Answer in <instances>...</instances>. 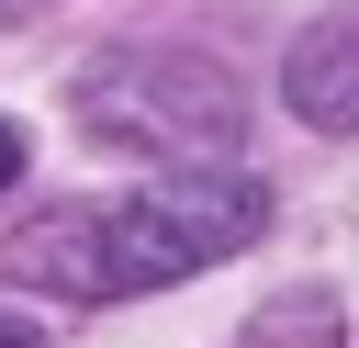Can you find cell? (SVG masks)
<instances>
[{
	"label": "cell",
	"instance_id": "cell-1",
	"mask_svg": "<svg viewBox=\"0 0 359 348\" xmlns=\"http://www.w3.org/2000/svg\"><path fill=\"white\" fill-rule=\"evenodd\" d=\"M269 236V180L258 168H168L157 191L123 202H67L0 247V281L56 292V303H135L191 269H224L236 247Z\"/></svg>",
	"mask_w": 359,
	"mask_h": 348
},
{
	"label": "cell",
	"instance_id": "cell-2",
	"mask_svg": "<svg viewBox=\"0 0 359 348\" xmlns=\"http://www.w3.org/2000/svg\"><path fill=\"white\" fill-rule=\"evenodd\" d=\"M79 123L101 146H146L168 168H236L247 90H236V67H213L191 45H123L79 79Z\"/></svg>",
	"mask_w": 359,
	"mask_h": 348
},
{
	"label": "cell",
	"instance_id": "cell-3",
	"mask_svg": "<svg viewBox=\"0 0 359 348\" xmlns=\"http://www.w3.org/2000/svg\"><path fill=\"white\" fill-rule=\"evenodd\" d=\"M280 101H292L314 135H359V11H325L314 34H292Z\"/></svg>",
	"mask_w": 359,
	"mask_h": 348
},
{
	"label": "cell",
	"instance_id": "cell-4",
	"mask_svg": "<svg viewBox=\"0 0 359 348\" xmlns=\"http://www.w3.org/2000/svg\"><path fill=\"white\" fill-rule=\"evenodd\" d=\"M236 348H348V314H337V292H280L247 314Z\"/></svg>",
	"mask_w": 359,
	"mask_h": 348
},
{
	"label": "cell",
	"instance_id": "cell-5",
	"mask_svg": "<svg viewBox=\"0 0 359 348\" xmlns=\"http://www.w3.org/2000/svg\"><path fill=\"white\" fill-rule=\"evenodd\" d=\"M11 180H22V135L0 123V191H11Z\"/></svg>",
	"mask_w": 359,
	"mask_h": 348
},
{
	"label": "cell",
	"instance_id": "cell-6",
	"mask_svg": "<svg viewBox=\"0 0 359 348\" xmlns=\"http://www.w3.org/2000/svg\"><path fill=\"white\" fill-rule=\"evenodd\" d=\"M0 348H45V337H34V326H11V314H0Z\"/></svg>",
	"mask_w": 359,
	"mask_h": 348
},
{
	"label": "cell",
	"instance_id": "cell-7",
	"mask_svg": "<svg viewBox=\"0 0 359 348\" xmlns=\"http://www.w3.org/2000/svg\"><path fill=\"white\" fill-rule=\"evenodd\" d=\"M22 11H34V0H0V22H22Z\"/></svg>",
	"mask_w": 359,
	"mask_h": 348
}]
</instances>
